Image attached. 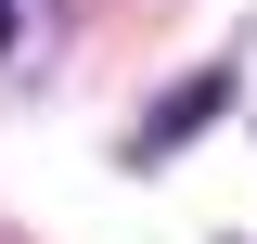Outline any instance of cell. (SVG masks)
Listing matches in <instances>:
<instances>
[{
	"mask_svg": "<svg viewBox=\"0 0 257 244\" xmlns=\"http://www.w3.org/2000/svg\"><path fill=\"white\" fill-rule=\"evenodd\" d=\"M0 39H13V0H0Z\"/></svg>",
	"mask_w": 257,
	"mask_h": 244,
	"instance_id": "6da1fadb",
	"label": "cell"
}]
</instances>
